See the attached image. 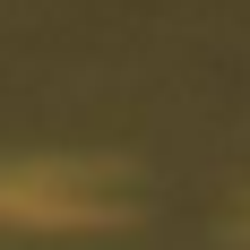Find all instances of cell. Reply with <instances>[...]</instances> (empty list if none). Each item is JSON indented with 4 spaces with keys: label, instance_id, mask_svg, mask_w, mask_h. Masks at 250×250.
<instances>
[{
    "label": "cell",
    "instance_id": "cell-1",
    "mask_svg": "<svg viewBox=\"0 0 250 250\" xmlns=\"http://www.w3.org/2000/svg\"><path fill=\"white\" fill-rule=\"evenodd\" d=\"M0 216L9 225H78L86 199L69 173H0Z\"/></svg>",
    "mask_w": 250,
    "mask_h": 250
}]
</instances>
